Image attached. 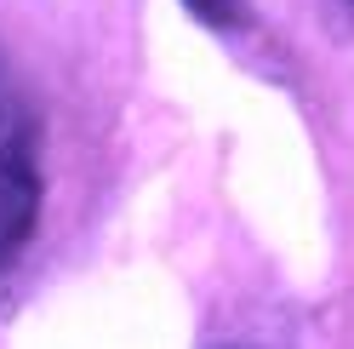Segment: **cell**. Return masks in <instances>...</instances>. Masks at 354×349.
Masks as SVG:
<instances>
[{"instance_id": "cell-1", "label": "cell", "mask_w": 354, "mask_h": 349, "mask_svg": "<svg viewBox=\"0 0 354 349\" xmlns=\"http://www.w3.org/2000/svg\"><path fill=\"white\" fill-rule=\"evenodd\" d=\"M40 217V115L0 57V269L12 264Z\"/></svg>"}, {"instance_id": "cell-2", "label": "cell", "mask_w": 354, "mask_h": 349, "mask_svg": "<svg viewBox=\"0 0 354 349\" xmlns=\"http://www.w3.org/2000/svg\"><path fill=\"white\" fill-rule=\"evenodd\" d=\"M206 29H246L252 24V0H183Z\"/></svg>"}]
</instances>
